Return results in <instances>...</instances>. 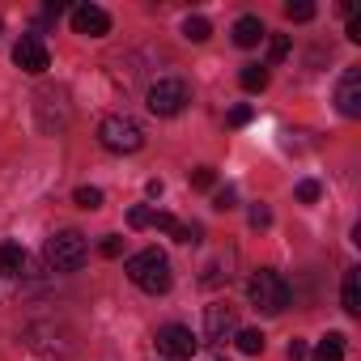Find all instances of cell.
I'll list each match as a JSON object with an SVG mask.
<instances>
[{
  "label": "cell",
  "instance_id": "cell-1",
  "mask_svg": "<svg viewBox=\"0 0 361 361\" xmlns=\"http://www.w3.org/2000/svg\"><path fill=\"white\" fill-rule=\"evenodd\" d=\"M128 281L136 285V289H145V293H166L170 285H174V272H170V259L157 251V247H149V251H136L132 259H128Z\"/></svg>",
  "mask_w": 361,
  "mask_h": 361
},
{
  "label": "cell",
  "instance_id": "cell-2",
  "mask_svg": "<svg viewBox=\"0 0 361 361\" xmlns=\"http://www.w3.org/2000/svg\"><path fill=\"white\" fill-rule=\"evenodd\" d=\"M247 298H251L255 310H264V314H281V310L289 306V285H285L281 272L259 268V272H251V281H247Z\"/></svg>",
  "mask_w": 361,
  "mask_h": 361
},
{
  "label": "cell",
  "instance_id": "cell-3",
  "mask_svg": "<svg viewBox=\"0 0 361 361\" xmlns=\"http://www.w3.org/2000/svg\"><path fill=\"white\" fill-rule=\"evenodd\" d=\"M85 255H90V247H85V234H81V230H60V234H51L47 247H43V259H47V268H56V272H77V268L85 264Z\"/></svg>",
  "mask_w": 361,
  "mask_h": 361
},
{
  "label": "cell",
  "instance_id": "cell-4",
  "mask_svg": "<svg viewBox=\"0 0 361 361\" xmlns=\"http://www.w3.org/2000/svg\"><path fill=\"white\" fill-rule=\"evenodd\" d=\"M98 145L106 153H136L145 145V128L132 115H106L98 123Z\"/></svg>",
  "mask_w": 361,
  "mask_h": 361
},
{
  "label": "cell",
  "instance_id": "cell-5",
  "mask_svg": "<svg viewBox=\"0 0 361 361\" xmlns=\"http://www.w3.org/2000/svg\"><path fill=\"white\" fill-rule=\"evenodd\" d=\"M145 102H149L153 115L170 119V115H178V111L192 102V90H188V81H178V77H161V81L149 85V98Z\"/></svg>",
  "mask_w": 361,
  "mask_h": 361
},
{
  "label": "cell",
  "instance_id": "cell-6",
  "mask_svg": "<svg viewBox=\"0 0 361 361\" xmlns=\"http://www.w3.org/2000/svg\"><path fill=\"white\" fill-rule=\"evenodd\" d=\"M153 344H157V353L170 357V361H192L196 348H200V340H196L192 327H183V323H166V327H157Z\"/></svg>",
  "mask_w": 361,
  "mask_h": 361
},
{
  "label": "cell",
  "instance_id": "cell-7",
  "mask_svg": "<svg viewBox=\"0 0 361 361\" xmlns=\"http://www.w3.org/2000/svg\"><path fill=\"white\" fill-rule=\"evenodd\" d=\"M13 64L22 68V73H30V77H43L47 68H51V56H47V47H43V39H35V35H26L18 47H13Z\"/></svg>",
  "mask_w": 361,
  "mask_h": 361
},
{
  "label": "cell",
  "instance_id": "cell-8",
  "mask_svg": "<svg viewBox=\"0 0 361 361\" xmlns=\"http://www.w3.org/2000/svg\"><path fill=\"white\" fill-rule=\"evenodd\" d=\"M238 336V319H234V306H209L204 310V340L209 344H226Z\"/></svg>",
  "mask_w": 361,
  "mask_h": 361
},
{
  "label": "cell",
  "instance_id": "cell-9",
  "mask_svg": "<svg viewBox=\"0 0 361 361\" xmlns=\"http://www.w3.org/2000/svg\"><path fill=\"white\" fill-rule=\"evenodd\" d=\"M73 30L85 35V39H102V35H111V13L98 9V5H77L73 9Z\"/></svg>",
  "mask_w": 361,
  "mask_h": 361
},
{
  "label": "cell",
  "instance_id": "cell-10",
  "mask_svg": "<svg viewBox=\"0 0 361 361\" xmlns=\"http://www.w3.org/2000/svg\"><path fill=\"white\" fill-rule=\"evenodd\" d=\"M336 106L348 119H361V68H348L336 85Z\"/></svg>",
  "mask_w": 361,
  "mask_h": 361
},
{
  "label": "cell",
  "instance_id": "cell-11",
  "mask_svg": "<svg viewBox=\"0 0 361 361\" xmlns=\"http://www.w3.org/2000/svg\"><path fill=\"white\" fill-rule=\"evenodd\" d=\"M230 268H234V251H226V255L209 259V264L200 268V285H204V289H217V285H226V281L234 276Z\"/></svg>",
  "mask_w": 361,
  "mask_h": 361
},
{
  "label": "cell",
  "instance_id": "cell-12",
  "mask_svg": "<svg viewBox=\"0 0 361 361\" xmlns=\"http://www.w3.org/2000/svg\"><path fill=\"white\" fill-rule=\"evenodd\" d=\"M26 268H30V255L18 243H0V276H26Z\"/></svg>",
  "mask_w": 361,
  "mask_h": 361
},
{
  "label": "cell",
  "instance_id": "cell-13",
  "mask_svg": "<svg viewBox=\"0 0 361 361\" xmlns=\"http://www.w3.org/2000/svg\"><path fill=\"white\" fill-rule=\"evenodd\" d=\"M259 39H268V30H264L259 18H238V22H234V43H238V47H255Z\"/></svg>",
  "mask_w": 361,
  "mask_h": 361
},
{
  "label": "cell",
  "instance_id": "cell-14",
  "mask_svg": "<svg viewBox=\"0 0 361 361\" xmlns=\"http://www.w3.org/2000/svg\"><path fill=\"white\" fill-rule=\"evenodd\" d=\"M340 302H344V310H348V314H361V272H357V268H348V272H344Z\"/></svg>",
  "mask_w": 361,
  "mask_h": 361
},
{
  "label": "cell",
  "instance_id": "cell-15",
  "mask_svg": "<svg viewBox=\"0 0 361 361\" xmlns=\"http://www.w3.org/2000/svg\"><path fill=\"white\" fill-rule=\"evenodd\" d=\"M310 361H344V336H340V331H327V336L314 344Z\"/></svg>",
  "mask_w": 361,
  "mask_h": 361
},
{
  "label": "cell",
  "instance_id": "cell-16",
  "mask_svg": "<svg viewBox=\"0 0 361 361\" xmlns=\"http://www.w3.org/2000/svg\"><path fill=\"white\" fill-rule=\"evenodd\" d=\"M238 81H243L247 94H264V90H268V68H264V64H247V68L238 73Z\"/></svg>",
  "mask_w": 361,
  "mask_h": 361
},
{
  "label": "cell",
  "instance_id": "cell-17",
  "mask_svg": "<svg viewBox=\"0 0 361 361\" xmlns=\"http://www.w3.org/2000/svg\"><path fill=\"white\" fill-rule=\"evenodd\" d=\"M234 344H238V353L255 357V353H264V331H259V327H247V331L234 336Z\"/></svg>",
  "mask_w": 361,
  "mask_h": 361
},
{
  "label": "cell",
  "instance_id": "cell-18",
  "mask_svg": "<svg viewBox=\"0 0 361 361\" xmlns=\"http://www.w3.org/2000/svg\"><path fill=\"white\" fill-rule=\"evenodd\" d=\"M209 35H213L209 18H188V22H183V39H188V43H204Z\"/></svg>",
  "mask_w": 361,
  "mask_h": 361
},
{
  "label": "cell",
  "instance_id": "cell-19",
  "mask_svg": "<svg viewBox=\"0 0 361 361\" xmlns=\"http://www.w3.org/2000/svg\"><path fill=\"white\" fill-rule=\"evenodd\" d=\"M170 238H174V243H183V247H188V243H200V238H204V230H200L196 221H192V226H183V221H178Z\"/></svg>",
  "mask_w": 361,
  "mask_h": 361
},
{
  "label": "cell",
  "instance_id": "cell-20",
  "mask_svg": "<svg viewBox=\"0 0 361 361\" xmlns=\"http://www.w3.org/2000/svg\"><path fill=\"white\" fill-rule=\"evenodd\" d=\"M73 200H77L81 209H102V192H98V188H77Z\"/></svg>",
  "mask_w": 361,
  "mask_h": 361
},
{
  "label": "cell",
  "instance_id": "cell-21",
  "mask_svg": "<svg viewBox=\"0 0 361 361\" xmlns=\"http://www.w3.org/2000/svg\"><path fill=\"white\" fill-rule=\"evenodd\" d=\"M217 183V174H213V166H196L192 170V188H200V192H209Z\"/></svg>",
  "mask_w": 361,
  "mask_h": 361
},
{
  "label": "cell",
  "instance_id": "cell-22",
  "mask_svg": "<svg viewBox=\"0 0 361 361\" xmlns=\"http://www.w3.org/2000/svg\"><path fill=\"white\" fill-rule=\"evenodd\" d=\"M285 18H289V22H310V18H314V5H306V0H298V5H285Z\"/></svg>",
  "mask_w": 361,
  "mask_h": 361
},
{
  "label": "cell",
  "instance_id": "cell-23",
  "mask_svg": "<svg viewBox=\"0 0 361 361\" xmlns=\"http://www.w3.org/2000/svg\"><path fill=\"white\" fill-rule=\"evenodd\" d=\"M289 47H293V43H289V35H272V43H268L272 64H276V60H285V56H289Z\"/></svg>",
  "mask_w": 361,
  "mask_h": 361
},
{
  "label": "cell",
  "instance_id": "cell-24",
  "mask_svg": "<svg viewBox=\"0 0 361 361\" xmlns=\"http://www.w3.org/2000/svg\"><path fill=\"white\" fill-rule=\"evenodd\" d=\"M298 200L302 204H314L319 200V183H314V178H302V183H298Z\"/></svg>",
  "mask_w": 361,
  "mask_h": 361
},
{
  "label": "cell",
  "instance_id": "cell-25",
  "mask_svg": "<svg viewBox=\"0 0 361 361\" xmlns=\"http://www.w3.org/2000/svg\"><path fill=\"white\" fill-rule=\"evenodd\" d=\"M251 115H255L251 106H234V111L226 115V123H230V128H247V123H251Z\"/></svg>",
  "mask_w": 361,
  "mask_h": 361
},
{
  "label": "cell",
  "instance_id": "cell-26",
  "mask_svg": "<svg viewBox=\"0 0 361 361\" xmlns=\"http://www.w3.org/2000/svg\"><path fill=\"white\" fill-rule=\"evenodd\" d=\"M234 200H238V196H234V188H221V192L213 196V209H217V213H230V209H234Z\"/></svg>",
  "mask_w": 361,
  "mask_h": 361
},
{
  "label": "cell",
  "instance_id": "cell-27",
  "mask_svg": "<svg viewBox=\"0 0 361 361\" xmlns=\"http://www.w3.org/2000/svg\"><path fill=\"white\" fill-rule=\"evenodd\" d=\"M149 221H153V213H149V209H140V204L128 213V226H132V230H149Z\"/></svg>",
  "mask_w": 361,
  "mask_h": 361
},
{
  "label": "cell",
  "instance_id": "cell-28",
  "mask_svg": "<svg viewBox=\"0 0 361 361\" xmlns=\"http://www.w3.org/2000/svg\"><path fill=\"white\" fill-rule=\"evenodd\" d=\"M149 226H153V230H161V234H174V226H178V221H174L170 213H153V221H149Z\"/></svg>",
  "mask_w": 361,
  "mask_h": 361
},
{
  "label": "cell",
  "instance_id": "cell-29",
  "mask_svg": "<svg viewBox=\"0 0 361 361\" xmlns=\"http://www.w3.org/2000/svg\"><path fill=\"white\" fill-rule=\"evenodd\" d=\"M98 251H102L106 259H119V251H123V238H115V234H111V238H102V247H98Z\"/></svg>",
  "mask_w": 361,
  "mask_h": 361
},
{
  "label": "cell",
  "instance_id": "cell-30",
  "mask_svg": "<svg viewBox=\"0 0 361 361\" xmlns=\"http://www.w3.org/2000/svg\"><path fill=\"white\" fill-rule=\"evenodd\" d=\"M251 226H255V230H264V226H272V213H268L264 204H255V209H251Z\"/></svg>",
  "mask_w": 361,
  "mask_h": 361
},
{
  "label": "cell",
  "instance_id": "cell-31",
  "mask_svg": "<svg viewBox=\"0 0 361 361\" xmlns=\"http://www.w3.org/2000/svg\"><path fill=\"white\" fill-rule=\"evenodd\" d=\"M306 357V340H289V361H302Z\"/></svg>",
  "mask_w": 361,
  "mask_h": 361
},
{
  "label": "cell",
  "instance_id": "cell-32",
  "mask_svg": "<svg viewBox=\"0 0 361 361\" xmlns=\"http://www.w3.org/2000/svg\"><path fill=\"white\" fill-rule=\"evenodd\" d=\"M348 39L361 43V18H348Z\"/></svg>",
  "mask_w": 361,
  "mask_h": 361
}]
</instances>
